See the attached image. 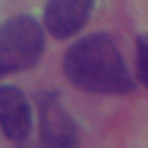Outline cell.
<instances>
[{"label":"cell","instance_id":"1","mask_svg":"<svg viewBox=\"0 0 148 148\" xmlns=\"http://www.w3.org/2000/svg\"><path fill=\"white\" fill-rule=\"evenodd\" d=\"M63 74L89 94L124 96L135 89L131 70L109 33H92L74 42L63 57Z\"/></svg>","mask_w":148,"mask_h":148},{"label":"cell","instance_id":"2","mask_svg":"<svg viewBox=\"0 0 148 148\" xmlns=\"http://www.w3.org/2000/svg\"><path fill=\"white\" fill-rule=\"evenodd\" d=\"M46 26L20 13L0 26V79L35 68L46 52Z\"/></svg>","mask_w":148,"mask_h":148},{"label":"cell","instance_id":"5","mask_svg":"<svg viewBox=\"0 0 148 148\" xmlns=\"http://www.w3.org/2000/svg\"><path fill=\"white\" fill-rule=\"evenodd\" d=\"M0 131L15 144H24L33 133V109L24 92L13 85H0Z\"/></svg>","mask_w":148,"mask_h":148},{"label":"cell","instance_id":"6","mask_svg":"<svg viewBox=\"0 0 148 148\" xmlns=\"http://www.w3.org/2000/svg\"><path fill=\"white\" fill-rule=\"evenodd\" d=\"M137 79L148 87V35L137 37Z\"/></svg>","mask_w":148,"mask_h":148},{"label":"cell","instance_id":"4","mask_svg":"<svg viewBox=\"0 0 148 148\" xmlns=\"http://www.w3.org/2000/svg\"><path fill=\"white\" fill-rule=\"evenodd\" d=\"M96 0H48L44 9V26L55 39L79 35L89 22Z\"/></svg>","mask_w":148,"mask_h":148},{"label":"cell","instance_id":"3","mask_svg":"<svg viewBox=\"0 0 148 148\" xmlns=\"http://www.w3.org/2000/svg\"><path fill=\"white\" fill-rule=\"evenodd\" d=\"M37 111H39V142L50 148H72L79 146L81 133L57 92L37 94Z\"/></svg>","mask_w":148,"mask_h":148}]
</instances>
